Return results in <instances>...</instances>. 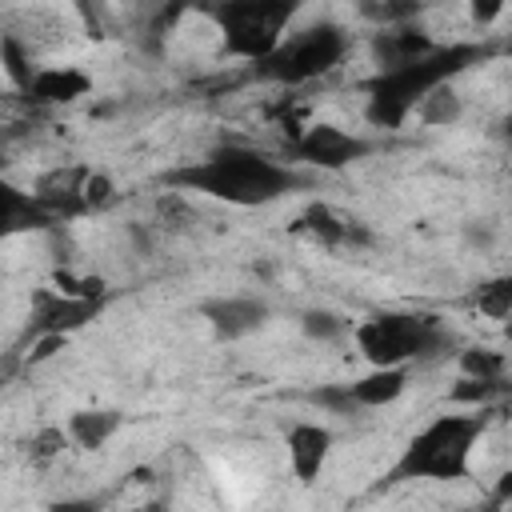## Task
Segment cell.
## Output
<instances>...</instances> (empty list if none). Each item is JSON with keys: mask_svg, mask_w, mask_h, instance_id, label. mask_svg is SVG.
<instances>
[{"mask_svg": "<svg viewBox=\"0 0 512 512\" xmlns=\"http://www.w3.org/2000/svg\"><path fill=\"white\" fill-rule=\"evenodd\" d=\"M88 88H92L88 72H80V68H72V64H48V68H36L32 84L24 88V96H28L32 104L52 108V104H72V100L88 96Z\"/></svg>", "mask_w": 512, "mask_h": 512, "instance_id": "13", "label": "cell"}, {"mask_svg": "<svg viewBox=\"0 0 512 512\" xmlns=\"http://www.w3.org/2000/svg\"><path fill=\"white\" fill-rule=\"evenodd\" d=\"M0 60H4V76H8V84H12L16 92H24V88L32 84V76H36V68H32V56L20 48L16 36H4V40H0Z\"/></svg>", "mask_w": 512, "mask_h": 512, "instance_id": "21", "label": "cell"}, {"mask_svg": "<svg viewBox=\"0 0 512 512\" xmlns=\"http://www.w3.org/2000/svg\"><path fill=\"white\" fill-rule=\"evenodd\" d=\"M296 228L308 232V236H312L316 244H324V248H364V244H372L368 228H364L360 220L340 216L332 204H308V208L300 212Z\"/></svg>", "mask_w": 512, "mask_h": 512, "instance_id": "10", "label": "cell"}, {"mask_svg": "<svg viewBox=\"0 0 512 512\" xmlns=\"http://www.w3.org/2000/svg\"><path fill=\"white\" fill-rule=\"evenodd\" d=\"M60 448H64V432H60V428H44V432L32 440V460H52Z\"/></svg>", "mask_w": 512, "mask_h": 512, "instance_id": "27", "label": "cell"}, {"mask_svg": "<svg viewBox=\"0 0 512 512\" xmlns=\"http://www.w3.org/2000/svg\"><path fill=\"white\" fill-rule=\"evenodd\" d=\"M288 464H292V476L296 480H316L320 468L328 464V452H332V432L324 424H312V420H300L288 428Z\"/></svg>", "mask_w": 512, "mask_h": 512, "instance_id": "12", "label": "cell"}, {"mask_svg": "<svg viewBox=\"0 0 512 512\" xmlns=\"http://www.w3.org/2000/svg\"><path fill=\"white\" fill-rule=\"evenodd\" d=\"M348 388H352V396H356L360 408H384V404H392V400L404 396V388H408V364L372 368L368 376L352 380Z\"/></svg>", "mask_w": 512, "mask_h": 512, "instance_id": "15", "label": "cell"}, {"mask_svg": "<svg viewBox=\"0 0 512 512\" xmlns=\"http://www.w3.org/2000/svg\"><path fill=\"white\" fill-rule=\"evenodd\" d=\"M424 8V0H360V16L376 28H392V24H408L416 20Z\"/></svg>", "mask_w": 512, "mask_h": 512, "instance_id": "20", "label": "cell"}, {"mask_svg": "<svg viewBox=\"0 0 512 512\" xmlns=\"http://www.w3.org/2000/svg\"><path fill=\"white\" fill-rule=\"evenodd\" d=\"M348 48H352V40L336 20H316V24L300 28L296 36L280 40L276 52L256 60L252 76L284 84V88H296V84H308V80L332 72L348 56Z\"/></svg>", "mask_w": 512, "mask_h": 512, "instance_id": "6", "label": "cell"}, {"mask_svg": "<svg viewBox=\"0 0 512 512\" xmlns=\"http://www.w3.org/2000/svg\"><path fill=\"white\" fill-rule=\"evenodd\" d=\"M492 48L488 44H468V40H456V44H436L428 56L412 60V64H400V68H384L376 72L368 84H364V116L372 128H400L440 84L456 80L460 72H468L472 64L488 60Z\"/></svg>", "mask_w": 512, "mask_h": 512, "instance_id": "2", "label": "cell"}, {"mask_svg": "<svg viewBox=\"0 0 512 512\" xmlns=\"http://www.w3.org/2000/svg\"><path fill=\"white\" fill-rule=\"evenodd\" d=\"M56 284H60V292H68V296H92V300H100L104 296V280H92V276H76V272H56Z\"/></svg>", "mask_w": 512, "mask_h": 512, "instance_id": "25", "label": "cell"}, {"mask_svg": "<svg viewBox=\"0 0 512 512\" xmlns=\"http://www.w3.org/2000/svg\"><path fill=\"white\" fill-rule=\"evenodd\" d=\"M120 424H124V416L112 408H80L68 416V440L84 452H96L120 432Z\"/></svg>", "mask_w": 512, "mask_h": 512, "instance_id": "16", "label": "cell"}, {"mask_svg": "<svg viewBox=\"0 0 512 512\" xmlns=\"http://www.w3.org/2000/svg\"><path fill=\"white\" fill-rule=\"evenodd\" d=\"M0 204H4V236L16 232H32V228H52L56 216L36 200V192H20L12 184L0 188Z\"/></svg>", "mask_w": 512, "mask_h": 512, "instance_id": "14", "label": "cell"}, {"mask_svg": "<svg viewBox=\"0 0 512 512\" xmlns=\"http://www.w3.org/2000/svg\"><path fill=\"white\" fill-rule=\"evenodd\" d=\"M436 44H432V36L416 24V20H408V24H392V28H380L376 36H372V60H376V68L384 72V68H400V64H412V60H420V56H428Z\"/></svg>", "mask_w": 512, "mask_h": 512, "instance_id": "11", "label": "cell"}, {"mask_svg": "<svg viewBox=\"0 0 512 512\" xmlns=\"http://www.w3.org/2000/svg\"><path fill=\"white\" fill-rule=\"evenodd\" d=\"M504 332H508V340H512V316H508V324H504Z\"/></svg>", "mask_w": 512, "mask_h": 512, "instance_id": "30", "label": "cell"}, {"mask_svg": "<svg viewBox=\"0 0 512 512\" xmlns=\"http://www.w3.org/2000/svg\"><path fill=\"white\" fill-rule=\"evenodd\" d=\"M416 112L424 116V124H456L460 112H464V104H460V96H456V88H452V80H448V84H440Z\"/></svg>", "mask_w": 512, "mask_h": 512, "instance_id": "22", "label": "cell"}, {"mask_svg": "<svg viewBox=\"0 0 512 512\" xmlns=\"http://www.w3.org/2000/svg\"><path fill=\"white\" fill-rule=\"evenodd\" d=\"M112 180L104 176V172H88L84 176V204H88V212H96V208H104L108 200H112Z\"/></svg>", "mask_w": 512, "mask_h": 512, "instance_id": "26", "label": "cell"}, {"mask_svg": "<svg viewBox=\"0 0 512 512\" xmlns=\"http://www.w3.org/2000/svg\"><path fill=\"white\" fill-rule=\"evenodd\" d=\"M460 372H464V376H476V380H496V376H504V352H492V348H464V352H460Z\"/></svg>", "mask_w": 512, "mask_h": 512, "instance_id": "23", "label": "cell"}, {"mask_svg": "<svg viewBox=\"0 0 512 512\" xmlns=\"http://www.w3.org/2000/svg\"><path fill=\"white\" fill-rule=\"evenodd\" d=\"M472 308L488 320H508L512 316V276H492V280L476 284Z\"/></svg>", "mask_w": 512, "mask_h": 512, "instance_id": "18", "label": "cell"}, {"mask_svg": "<svg viewBox=\"0 0 512 512\" xmlns=\"http://www.w3.org/2000/svg\"><path fill=\"white\" fill-rule=\"evenodd\" d=\"M200 316L220 340H244L268 324V304L256 296H212L200 304Z\"/></svg>", "mask_w": 512, "mask_h": 512, "instance_id": "9", "label": "cell"}, {"mask_svg": "<svg viewBox=\"0 0 512 512\" xmlns=\"http://www.w3.org/2000/svg\"><path fill=\"white\" fill-rule=\"evenodd\" d=\"M292 152H296L300 160L324 168V172H340V168L364 160V156L372 152V144H368L364 136L344 132L340 124H324V120H320V124H304V128L292 136Z\"/></svg>", "mask_w": 512, "mask_h": 512, "instance_id": "7", "label": "cell"}, {"mask_svg": "<svg viewBox=\"0 0 512 512\" xmlns=\"http://www.w3.org/2000/svg\"><path fill=\"white\" fill-rule=\"evenodd\" d=\"M304 0H204V12L220 28L224 52L240 60H264L284 40Z\"/></svg>", "mask_w": 512, "mask_h": 512, "instance_id": "5", "label": "cell"}, {"mask_svg": "<svg viewBox=\"0 0 512 512\" xmlns=\"http://www.w3.org/2000/svg\"><path fill=\"white\" fill-rule=\"evenodd\" d=\"M352 340L372 368L436 360L452 348V332L432 312H396V308L372 312L368 320L352 324Z\"/></svg>", "mask_w": 512, "mask_h": 512, "instance_id": "4", "label": "cell"}, {"mask_svg": "<svg viewBox=\"0 0 512 512\" xmlns=\"http://www.w3.org/2000/svg\"><path fill=\"white\" fill-rule=\"evenodd\" d=\"M308 400L320 404V408L332 412V416H352V412H360V404H356V396H352L348 384H324V388L308 392Z\"/></svg>", "mask_w": 512, "mask_h": 512, "instance_id": "24", "label": "cell"}, {"mask_svg": "<svg viewBox=\"0 0 512 512\" xmlns=\"http://www.w3.org/2000/svg\"><path fill=\"white\" fill-rule=\"evenodd\" d=\"M96 316H100V300H92V296H68L56 288V292H40L32 300V332L36 336H44V332L68 336Z\"/></svg>", "mask_w": 512, "mask_h": 512, "instance_id": "8", "label": "cell"}, {"mask_svg": "<svg viewBox=\"0 0 512 512\" xmlns=\"http://www.w3.org/2000/svg\"><path fill=\"white\" fill-rule=\"evenodd\" d=\"M164 184L176 188V192H200L208 200H224V204H236V208H260V204H272V200L288 196L304 180L288 164H280V160H272L256 148L224 144V148H212L196 164L164 172Z\"/></svg>", "mask_w": 512, "mask_h": 512, "instance_id": "1", "label": "cell"}, {"mask_svg": "<svg viewBox=\"0 0 512 512\" xmlns=\"http://www.w3.org/2000/svg\"><path fill=\"white\" fill-rule=\"evenodd\" d=\"M508 136H512V128H508Z\"/></svg>", "mask_w": 512, "mask_h": 512, "instance_id": "31", "label": "cell"}, {"mask_svg": "<svg viewBox=\"0 0 512 512\" xmlns=\"http://www.w3.org/2000/svg\"><path fill=\"white\" fill-rule=\"evenodd\" d=\"M504 4H508V0H468V12H472V20H476V24H484V28H488V24H496V20H500Z\"/></svg>", "mask_w": 512, "mask_h": 512, "instance_id": "28", "label": "cell"}, {"mask_svg": "<svg viewBox=\"0 0 512 512\" xmlns=\"http://www.w3.org/2000/svg\"><path fill=\"white\" fill-rule=\"evenodd\" d=\"M484 408L448 412L424 424L384 476V484H412V480H468L472 476V452L484 436Z\"/></svg>", "mask_w": 512, "mask_h": 512, "instance_id": "3", "label": "cell"}, {"mask_svg": "<svg viewBox=\"0 0 512 512\" xmlns=\"http://www.w3.org/2000/svg\"><path fill=\"white\" fill-rule=\"evenodd\" d=\"M512 384L508 376H496V380H476V376H460L456 388H452V404H464V408H492L500 396H508Z\"/></svg>", "mask_w": 512, "mask_h": 512, "instance_id": "17", "label": "cell"}, {"mask_svg": "<svg viewBox=\"0 0 512 512\" xmlns=\"http://www.w3.org/2000/svg\"><path fill=\"white\" fill-rule=\"evenodd\" d=\"M496 500H512V468L500 476V484H496Z\"/></svg>", "mask_w": 512, "mask_h": 512, "instance_id": "29", "label": "cell"}, {"mask_svg": "<svg viewBox=\"0 0 512 512\" xmlns=\"http://www.w3.org/2000/svg\"><path fill=\"white\" fill-rule=\"evenodd\" d=\"M300 328L316 344H340L344 336H352V320H344L340 312H328V308H308L300 316Z\"/></svg>", "mask_w": 512, "mask_h": 512, "instance_id": "19", "label": "cell"}]
</instances>
